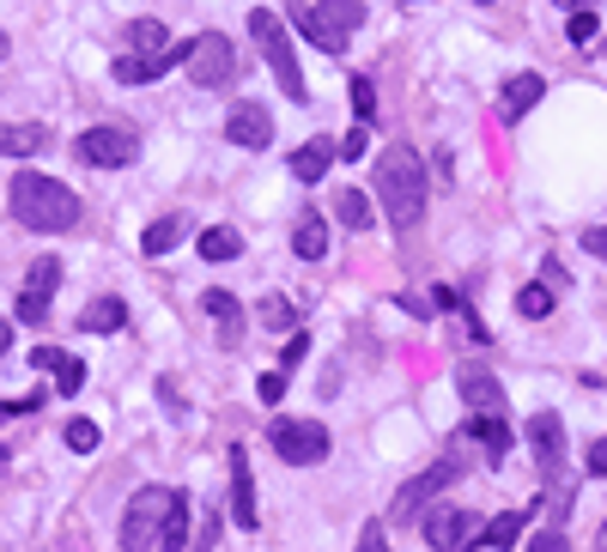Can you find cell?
Wrapping results in <instances>:
<instances>
[{"label": "cell", "instance_id": "6da1fadb", "mask_svg": "<svg viewBox=\"0 0 607 552\" xmlns=\"http://www.w3.org/2000/svg\"><path fill=\"white\" fill-rule=\"evenodd\" d=\"M370 183H377V207H383L389 231H396V237L420 231V219H425V164H420V152H408V146L377 152Z\"/></svg>", "mask_w": 607, "mask_h": 552}, {"label": "cell", "instance_id": "7a4b0ae2", "mask_svg": "<svg viewBox=\"0 0 607 552\" xmlns=\"http://www.w3.org/2000/svg\"><path fill=\"white\" fill-rule=\"evenodd\" d=\"M7 200H13V219L25 225V231L55 237V231H73V225H80V195L67 183H55V176H43V171L13 176Z\"/></svg>", "mask_w": 607, "mask_h": 552}, {"label": "cell", "instance_id": "3957f363", "mask_svg": "<svg viewBox=\"0 0 607 552\" xmlns=\"http://www.w3.org/2000/svg\"><path fill=\"white\" fill-rule=\"evenodd\" d=\"M250 37H255V49H262V61L274 67L279 92H286L291 104H310V85H304V67H298V49H291L286 19H274L267 7H255V13H250Z\"/></svg>", "mask_w": 607, "mask_h": 552}, {"label": "cell", "instance_id": "277c9868", "mask_svg": "<svg viewBox=\"0 0 607 552\" xmlns=\"http://www.w3.org/2000/svg\"><path fill=\"white\" fill-rule=\"evenodd\" d=\"M291 25L317 43L322 55H346L353 31L365 25V0H322V7L310 0V7H291Z\"/></svg>", "mask_w": 607, "mask_h": 552}, {"label": "cell", "instance_id": "5b68a950", "mask_svg": "<svg viewBox=\"0 0 607 552\" xmlns=\"http://www.w3.org/2000/svg\"><path fill=\"white\" fill-rule=\"evenodd\" d=\"M176 504V486H140L122 510V552H159L164 516Z\"/></svg>", "mask_w": 607, "mask_h": 552}, {"label": "cell", "instance_id": "8992f818", "mask_svg": "<svg viewBox=\"0 0 607 552\" xmlns=\"http://www.w3.org/2000/svg\"><path fill=\"white\" fill-rule=\"evenodd\" d=\"M183 73L195 79L201 92H225V85L238 79V49H231V37H225V31H201L183 55Z\"/></svg>", "mask_w": 607, "mask_h": 552}, {"label": "cell", "instance_id": "52a82bcc", "mask_svg": "<svg viewBox=\"0 0 607 552\" xmlns=\"http://www.w3.org/2000/svg\"><path fill=\"white\" fill-rule=\"evenodd\" d=\"M267 444H274V456L291 461V468H317V461H329V432H322L317 419H274Z\"/></svg>", "mask_w": 607, "mask_h": 552}, {"label": "cell", "instance_id": "ba28073f", "mask_svg": "<svg viewBox=\"0 0 607 552\" xmlns=\"http://www.w3.org/2000/svg\"><path fill=\"white\" fill-rule=\"evenodd\" d=\"M449 480H462V461H456V456H444V461H432L425 473H413L408 486L396 492V504H389V522H420V510L449 486Z\"/></svg>", "mask_w": 607, "mask_h": 552}, {"label": "cell", "instance_id": "9c48e42d", "mask_svg": "<svg viewBox=\"0 0 607 552\" xmlns=\"http://www.w3.org/2000/svg\"><path fill=\"white\" fill-rule=\"evenodd\" d=\"M420 534L432 540L437 552H462V547H480V516L456 510V504H432L425 522H420Z\"/></svg>", "mask_w": 607, "mask_h": 552}, {"label": "cell", "instance_id": "30bf717a", "mask_svg": "<svg viewBox=\"0 0 607 552\" xmlns=\"http://www.w3.org/2000/svg\"><path fill=\"white\" fill-rule=\"evenodd\" d=\"M528 449H535L541 486H559V480H565V419H559V413H535V419H528Z\"/></svg>", "mask_w": 607, "mask_h": 552}, {"label": "cell", "instance_id": "8fae6325", "mask_svg": "<svg viewBox=\"0 0 607 552\" xmlns=\"http://www.w3.org/2000/svg\"><path fill=\"white\" fill-rule=\"evenodd\" d=\"M225 140L243 146V152L274 146V110H267L262 97H238V104L225 110Z\"/></svg>", "mask_w": 607, "mask_h": 552}, {"label": "cell", "instance_id": "7c38bea8", "mask_svg": "<svg viewBox=\"0 0 607 552\" xmlns=\"http://www.w3.org/2000/svg\"><path fill=\"white\" fill-rule=\"evenodd\" d=\"M73 152H80L85 164H98V171H122V164L140 158V140H134L128 128H85L80 140H73Z\"/></svg>", "mask_w": 607, "mask_h": 552}, {"label": "cell", "instance_id": "4fadbf2b", "mask_svg": "<svg viewBox=\"0 0 607 552\" xmlns=\"http://www.w3.org/2000/svg\"><path fill=\"white\" fill-rule=\"evenodd\" d=\"M183 55H188V43H164V49H152V55H116V85H152V79H164L171 67H183Z\"/></svg>", "mask_w": 607, "mask_h": 552}, {"label": "cell", "instance_id": "5bb4252c", "mask_svg": "<svg viewBox=\"0 0 607 552\" xmlns=\"http://www.w3.org/2000/svg\"><path fill=\"white\" fill-rule=\"evenodd\" d=\"M55 286H61V262L55 255H37L25 274V291H19V322H43L55 303Z\"/></svg>", "mask_w": 607, "mask_h": 552}, {"label": "cell", "instance_id": "9a60e30c", "mask_svg": "<svg viewBox=\"0 0 607 552\" xmlns=\"http://www.w3.org/2000/svg\"><path fill=\"white\" fill-rule=\"evenodd\" d=\"M231 522L238 528L262 522V516H255V480H250V456H243V444H231Z\"/></svg>", "mask_w": 607, "mask_h": 552}, {"label": "cell", "instance_id": "2e32d148", "mask_svg": "<svg viewBox=\"0 0 607 552\" xmlns=\"http://www.w3.org/2000/svg\"><path fill=\"white\" fill-rule=\"evenodd\" d=\"M462 437H474V444L486 449V461H492V468H499V461L511 456V425H504L499 413H468Z\"/></svg>", "mask_w": 607, "mask_h": 552}, {"label": "cell", "instance_id": "e0dca14e", "mask_svg": "<svg viewBox=\"0 0 607 552\" xmlns=\"http://www.w3.org/2000/svg\"><path fill=\"white\" fill-rule=\"evenodd\" d=\"M201 303H207V315L219 322V341L225 346H243V303L231 298V291H219V286L201 291Z\"/></svg>", "mask_w": 607, "mask_h": 552}, {"label": "cell", "instance_id": "ac0fdd59", "mask_svg": "<svg viewBox=\"0 0 607 552\" xmlns=\"http://www.w3.org/2000/svg\"><path fill=\"white\" fill-rule=\"evenodd\" d=\"M49 146L43 122H0V158H37Z\"/></svg>", "mask_w": 607, "mask_h": 552}, {"label": "cell", "instance_id": "d6986e66", "mask_svg": "<svg viewBox=\"0 0 607 552\" xmlns=\"http://www.w3.org/2000/svg\"><path fill=\"white\" fill-rule=\"evenodd\" d=\"M291 250H298V262H322V255H329V219H322L317 207L298 212V225H291Z\"/></svg>", "mask_w": 607, "mask_h": 552}, {"label": "cell", "instance_id": "ffe728a7", "mask_svg": "<svg viewBox=\"0 0 607 552\" xmlns=\"http://www.w3.org/2000/svg\"><path fill=\"white\" fill-rule=\"evenodd\" d=\"M528 522H535V510H511V516H492V522L480 528V547H492V552H516V540L528 534Z\"/></svg>", "mask_w": 607, "mask_h": 552}, {"label": "cell", "instance_id": "44dd1931", "mask_svg": "<svg viewBox=\"0 0 607 552\" xmlns=\"http://www.w3.org/2000/svg\"><path fill=\"white\" fill-rule=\"evenodd\" d=\"M116 329H128V303L122 298H92L80 310V334H116Z\"/></svg>", "mask_w": 607, "mask_h": 552}, {"label": "cell", "instance_id": "7402d4cb", "mask_svg": "<svg viewBox=\"0 0 607 552\" xmlns=\"http://www.w3.org/2000/svg\"><path fill=\"white\" fill-rule=\"evenodd\" d=\"M462 401L474 413H499L504 419V389H499V377H486V370H462Z\"/></svg>", "mask_w": 607, "mask_h": 552}, {"label": "cell", "instance_id": "603a6c76", "mask_svg": "<svg viewBox=\"0 0 607 552\" xmlns=\"http://www.w3.org/2000/svg\"><path fill=\"white\" fill-rule=\"evenodd\" d=\"M329 164H334V140H310V146H298V152H291V176H298L304 188L322 183V176H329Z\"/></svg>", "mask_w": 607, "mask_h": 552}, {"label": "cell", "instance_id": "cb8c5ba5", "mask_svg": "<svg viewBox=\"0 0 607 552\" xmlns=\"http://www.w3.org/2000/svg\"><path fill=\"white\" fill-rule=\"evenodd\" d=\"M183 237H188V219H183V212H171V219H152V225H146L140 250L152 255V262H159V255H171L176 243H183Z\"/></svg>", "mask_w": 607, "mask_h": 552}, {"label": "cell", "instance_id": "d4e9b609", "mask_svg": "<svg viewBox=\"0 0 607 552\" xmlns=\"http://www.w3.org/2000/svg\"><path fill=\"white\" fill-rule=\"evenodd\" d=\"M541 92H547L541 73H516L511 85H504V116H528V110L541 104Z\"/></svg>", "mask_w": 607, "mask_h": 552}, {"label": "cell", "instance_id": "484cf974", "mask_svg": "<svg viewBox=\"0 0 607 552\" xmlns=\"http://www.w3.org/2000/svg\"><path fill=\"white\" fill-rule=\"evenodd\" d=\"M201 255H207V262H238L243 255V237L231 231V225H207V231H201V243H195Z\"/></svg>", "mask_w": 607, "mask_h": 552}, {"label": "cell", "instance_id": "4316f807", "mask_svg": "<svg viewBox=\"0 0 607 552\" xmlns=\"http://www.w3.org/2000/svg\"><path fill=\"white\" fill-rule=\"evenodd\" d=\"M334 219L346 231H370V195L365 188H334Z\"/></svg>", "mask_w": 607, "mask_h": 552}, {"label": "cell", "instance_id": "83f0119b", "mask_svg": "<svg viewBox=\"0 0 607 552\" xmlns=\"http://www.w3.org/2000/svg\"><path fill=\"white\" fill-rule=\"evenodd\" d=\"M553 303H559V291L547 286V279H535V286L516 291V310H523L528 322H547V315H553Z\"/></svg>", "mask_w": 607, "mask_h": 552}, {"label": "cell", "instance_id": "f1b7e54d", "mask_svg": "<svg viewBox=\"0 0 607 552\" xmlns=\"http://www.w3.org/2000/svg\"><path fill=\"white\" fill-rule=\"evenodd\" d=\"M188 547V492H176L171 516H164V534H159V552H183Z\"/></svg>", "mask_w": 607, "mask_h": 552}, {"label": "cell", "instance_id": "f546056e", "mask_svg": "<svg viewBox=\"0 0 607 552\" xmlns=\"http://www.w3.org/2000/svg\"><path fill=\"white\" fill-rule=\"evenodd\" d=\"M164 43H171V31H164L159 19H134L128 25V49L134 55H152V49H164Z\"/></svg>", "mask_w": 607, "mask_h": 552}, {"label": "cell", "instance_id": "4dcf8cb0", "mask_svg": "<svg viewBox=\"0 0 607 552\" xmlns=\"http://www.w3.org/2000/svg\"><path fill=\"white\" fill-rule=\"evenodd\" d=\"M346 97H353V116H358V122H370V116H377V85H370L365 73H353V79H346Z\"/></svg>", "mask_w": 607, "mask_h": 552}, {"label": "cell", "instance_id": "1f68e13d", "mask_svg": "<svg viewBox=\"0 0 607 552\" xmlns=\"http://www.w3.org/2000/svg\"><path fill=\"white\" fill-rule=\"evenodd\" d=\"M565 522H571V516H553V522H547L541 534L528 540V552H571V534H565Z\"/></svg>", "mask_w": 607, "mask_h": 552}, {"label": "cell", "instance_id": "d6a6232c", "mask_svg": "<svg viewBox=\"0 0 607 552\" xmlns=\"http://www.w3.org/2000/svg\"><path fill=\"white\" fill-rule=\"evenodd\" d=\"M255 315H262V329H291V322H298V310H291L286 298H274V291L255 303Z\"/></svg>", "mask_w": 607, "mask_h": 552}, {"label": "cell", "instance_id": "836d02e7", "mask_svg": "<svg viewBox=\"0 0 607 552\" xmlns=\"http://www.w3.org/2000/svg\"><path fill=\"white\" fill-rule=\"evenodd\" d=\"M565 37L577 43V49H589V43L602 37V19H595L589 7H577V13H571V25H565Z\"/></svg>", "mask_w": 607, "mask_h": 552}, {"label": "cell", "instance_id": "e575fe53", "mask_svg": "<svg viewBox=\"0 0 607 552\" xmlns=\"http://www.w3.org/2000/svg\"><path fill=\"white\" fill-rule=\"evenodd\" d=\"M55 382H61V394H80L85 389V365H80V358H55Z\"/></svg>", "mask_w": 607, "mask_h": 552}, {"label": "cell", "instance_id": "d590c367", "mask_svg": "<svg viewBox=\"0 0 607 552\" xmlns=\"http://www.w3.org/2000/svg\"><path fill=\"white\" fill-rule=\"evenodd\" d=\"M61 437H67V449H73V456H92V449H98V425L92 419H73Z\"/></svg>", "mask_w": 607, "mask_h": 552}, {"label": "cell", "instance_id": "8d00e7d4", "mask_svg": "<svg viewBox=\"0 0 607 552\" xmlns=\"http://www.w3.org/2000/svg\"><path fill=\"white\" fill-rule=\"evenodd\" d=\"M365 152H370V122H358V128L346 134L341 146H334V158H346V164H358V158H365Z\"/></svg>", "mask_w": 607, "mask_h": 552}, {"label": "cell", "instance_id": "74e56055", "mask_svg": "<svg viewBox=\"0 0 607 552\" xmlns=\"http://www.w3.org/2000/svg\"><path fill=\"white\" fill-rule=\"evenodd\" d=\"M255 394H262L267 407H274L279 394H286V370H262V377H255Z\"/></svg>", "mask_w": 607, "mask_h": 552}, {"label": "cell", "instance_id": "f35d334b", "mask_svg": "<svg viewBox=\"0 0 607 552\" xmlns=\"http://www.w3.org/2000/svg\"><path fill=\"white\" fill-rule=\"evenodd\" d=\"M353 552H389V534H383V522H365V534H358V547Z\"/></svg>", "mask_w": 607, "mask_h": 552}, {"label": "cell", "instance_id": "ab89813d", "mask_svg": "<svg viewBox=\"0 0 607 552\" xmlns=\"http://www.w3.org/2000/svg\"><path fill=\"white\" fill-rule=\"evenodd\" d=\"M541 279H547V286H553V291H571V274H565V262H559V255H547Z\"/></svg>", "mask_w": 607, "mask_h": 552}, {"label": "cell", "instance_id": "60d3db41", "mask_svg": "<svg viewBox=\"0 0 607 552\" xmlns=\"http://www.w3.org/2000/svg\"><path fill=\"white\" fill-rule=\"evenodd\" d=\"M304 353H310V334H291V341H286V353H279V370H291Z\"/></svg>", "mask_w": 607, "mask_h": 552}, {"label": "cell", "instance_id": "b9f144b4", "mask_svg": "<svg viewBox=\"0 0 607 552\" xmlns=\"http://www.w3.org/2000/svg\"><path fill=\"white\" fill-rule=\"evenodd\" d=\"M583 250H589L595 262H607V225H595V231H583Z\"/></svg>", "mask_w": 607, "mask_h": 552}, {"label": "cell", "instance_id": "7bdbcfd3", "mask_svg": "<svg viewBox=\"0 0 607 552\" xmlns=\"http://www.w3.org/2000/svg\"><path fill=\"white\" fill-rule=\"evenodd\" d=\"M583 468H589L595 480H602V473H607V437H595V444H589V461H583Z\"/></svg>", "mask_w": 607, "mask_h": 552}, {"label": "cell", "instance_id": "ee69618b", "mask_svg": "<svg viewBox=\"0 0 607 552\" xmlns=\"http://www.w3.org/2000/svg\"><path fill=\"white\" fill-rule=\"evenodd\" d=\"M401 310H408V315H420V322H425V315H432V298H413V291H401Z\"/></svg>", "mask_w": 607, "mask_h": 552}, {"label": "cell", "instance_id": "f6af8a7d", "mask_svg": "<svg viewBox=\"0 0 607 552\" xmlns=\"http://www.w3.org/2000/svg\"><path fill=\"white\" fill-rule=\"evenodd\" d=\"M55 358H61L55 346H37V353H31V365H37V370H55Z\"/></svg>", "mask_w": 607, "mask_h": 552}, {"label": "cell", "instance_id": "bcb514c9", "mask_svg": "<svg viewBox=\"0 0 607 552\" xmlns=\"http://www.w3.org/2000/svg\"><path fill=\"white\" fill-rule=\"evenodd\" d=\"M7 346H13V329H7V315H0V358H7Z\"/></svg>", "mask_w": 607, "mask_h": 552}, {"label": "cell", "instance_id": "7dc6e473", "mask_svg": "<svg viewBox=\"0 0 607 552\" xmlns=\"http://www.w3.org/2000/svg\"><path fill=\"white\" fill-rule=\"evenodd\" d=\"M7 49H13V43H7V31H0V61H7Z\"/></svg>", "mask_w": 607, "mask_h": 552}, {"label": "cell", "instance_id": "c3c4849f", "mask_svg": "<svg viewBox=\"0 0 607 552\" xmlns=\"http://www.w3.org/2000/svg\"><path fill=\"white\" fill-rule=\"evenodd\" d=\"M602 552H607V522H602Z\"/></svg>", "mask_w": 607, "mask_h": 552}, {"label": "cell", "instance_id": "681fc988", "mask_svg": "<svg viewBox=\"0 0 607 552\" xmlns=\"http://www.w3.org/2000/svg\"><path fill=\"white\" fill-rule=\"evenodd\" d=\"M401 7H420V0H401Z\"/></svg>", "mask_w": 607, "mask_h": 552}, {"label": "cell", "instance_id": "f907efd6", "mask_svg": "<svg viewBox=\"0 0 607 552\" xmlns=\"http://www.w3.org/2000/svg\"><path fill=\"white\" fill-rule=\"evenodd\" d=\"M480 7H492V0H480Z\"/></svg>", "mask_w": 607, "mask_h": 552}, {"label": "cell", "instance_id": "816d5d0a", "mask_svg": "<svg viewBox=\"0 0 607 552\" xmlns=\"http://www.w3.org/2000/svg\"><path fill=\"white\" fill-rule=\"evenodd\" d=\"M559 7H565V0H559Z\"/></svg>", "mask_w": 607, "mask_h": 552}]
</instances>
